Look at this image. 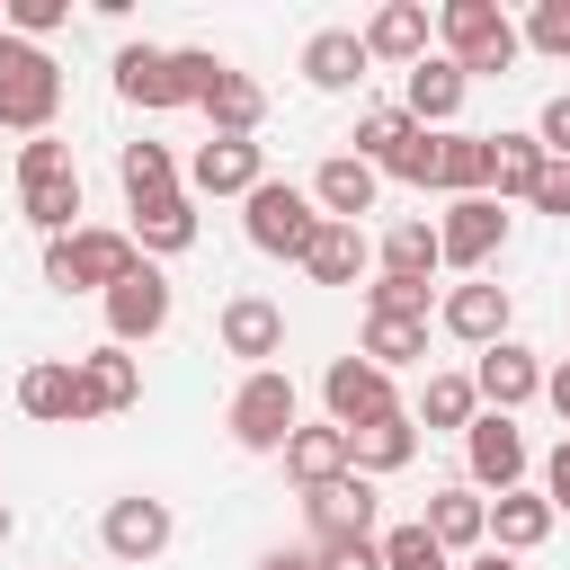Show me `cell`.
<instances>
[{
  "instance_id": "cell-1",
  "label": "cell",
  "mask_w": 570,
  "mask_h": 570,
  "mask_svg": "<svg viewBox=\"0 0 570 570\" xmlns=\"http://www.w3.org/2000/svg\"><path fill=\"white\" fill-rule=\"evenodd\" d=\"M134 267H142L134 232H107V223H80V232L45 240V285H53V294H98V303H107Z\"/></svg>"
},
{
  "instance_id": "cell-2",
  "label": "cell",
  "mask_w": 570,
  "mask_h": 570,
  "mask_svg": "<svg viewBox=\"0 0 570 570\" xmlns=\"http://www.w3.org/2000/svg\"><path fill=\"white\" fill-rule=\"evenodd\" d=\"M53 116H62V71H53V53L0 27V125L36 142V134H53Z\"/></svg>"
},
{
  "instance_id": "cell-3",
  "label": "cell",
  "mask_w": 570,
  "mask_h": 570,
  "mask_svg": "<svg viewBox=\"0 0 570 570\" xmlns=\"http://www.w3.org/2000/svg\"><path fill=\"white\" fill-rule=\"evenodd\" d=\"M436 45H445V62H463V80H481V71H508L525 53V27L499 0H445L436 9Z\"/></svg>"
},
{
  "instance_id": "cell-4",
  "label": "cell",
  "mask_w": 570,
  "mask_h": 570,
  "mask_svg": "<svg viewBox=\"0 0 570 570\" xmlns=\"http://www.w3.org/2000/svg\"><path fill=\"white\" fill-rule=\"evenodd\" d=\"M18 214H27L45 240L80 232V169H71V142L36 134V142L18 151Z\"/></svg>"
},
{
  "instance_id": "cell-5",
  "label": "cell",
  "mask_w": 570,
  "mask_h": 570,
  "mask_svg": "<svg viewBox=\"0 0 570 570\" xmlns=\"http://www.w3.org/2000/svg\"><path fill=\"white\" fill-rule=\"evenodd\" d=\"M321 205H312V187H294V178H258L249 196H240V232H249V249H267V258H294L303 267V249L321 240Z\"/></svg>"
},
{
  "instance_id": "cell-6",
  "label": "cell",
  "mask_w": 570,
  "mask_h": 570,
  "mask_svg": "<svg viewBox=\"0 0 570 570\" xmlns=\"http://www.w3.org/2000/svg\"><path fill=\"white\" fill-rule=\"evenodd\" d=\"M223 428H232V445H240V454H285V436L303 428L294 374H285V365H258V374H240V392H232Z\"/></svg>"
},
{
  "instance_id": "cell-7",
  "label": "cell",
  "mask_w": 570,
  "mask_h": 570,
  "mask_svg": "<svg viewBox=\"0 0 570 570\" xmlns=\"http://www.w3.org/2000/svg\"><path fill=\"white\" fill-rule=\"evenodd\" d=\"M436 249H445V267L481 276V267L508 249V205H499V196H454V205L436 214Z\"/></svg>"
},
{
  "instance_id": "cell-8",
  "label": "cell",
  "mask_w": 570,
  "mask_h": 570,
  "mask_svg": "<svg viewBox=\"0 0 570 570\" xmlns=\"http://www.w3.org/2000/svg\"><path fill=\"white\" fill-rule=\"evenodd\" d=\"M321 401H330V428H347V436L401 410V401H392V374H383L374 356H330V374H321Z\"/></svg>"
},
{
  "instance_id": "cell-9",
  "label": "cell",
  "mask_w": 570,
  "mask_h": 570,
  "mask_svg": "<svg viewBox=\"0 0 570 570\" xmlns=\"http://www.w3.org/2000/svg\"><path fill=\"white\" fill-rule=\"evenodd\" d=\"M463 463H472V490H499V499H508V490H525V463H534V454H525V436H517L508 410H481V419L463 428Z\"/></svg>"
},
{
  "instance_id": "cell-10",
  "label": "cell",
  "mask_w": 570,
  "mask_h": 570,
  "mask_svg": "<svg viewBox=\"0 0 570 570\" xmlns=\"http://www.w3.org/2000/svg\"><path fill=\"white\" fill-rule=\"evenodd\" d=\"M169 534H178V517H169V499H151V490L107 499V517H98V543H107L116 561H160Z\"/></svg>"
},
{
  "instance_id": "cell-11",
  "label": "cell",
  "mask_w": 570,
  "mask_h": 570,
  "mask_svg": "<svg viewBox=\"0 0 570 570\" xmlns=\"http://www.w3.org/2000/svg\"><path fill=\"white\" fill-rule=\"evenodd\" d=\"M169 312H178L169 276L142 258V267H134V276L107 294V338H116V347H142V338H160V330H169Z\"/></svg>"
},
{
  "instance_id": "cell-12",
  "label": "cell",
  "mask_w": 570,
  "mask_h": 570,
  "mask_svg": "<svg viewBox=\"0 0 570 570\" xmlns=\"http://www.w3.org/2000/svg\"><path fill=\"white\" fill-rule=\"evenodd\" d=\"M303 517H312V543H374L383 499H374L365 472H347V481H330V490H303Z\"/></svg>"
},
{
  "instance_id": "cell-13",
  "label": "cell",
  "mask_w": 570,
  "mask_h": 570,
  "mask_svg": "<svg viewBox=\"0 0 570 570\" xmlns=\"http://www.w3.org/2000/svg\"><path fill=\"white\" fill-rule=\"evenodd\" d=\"M258 178H267V160H258V142H240V134H205L196 160H187V196H249Z\"/></svg>"
},
{
  "instance_id": "cell-14",
  "label": "cell",
  "mask_w": 570,
  "mask_h": 570,
  "mask_svg": "<svg viewBox=\"0 0 570 570\" xmlns=\"http://www.w3.org/2000/svg\"><path fill=\"white\" fill-rule=\"evenodd\" d=\"M472 392L490 401V410H525L534 392H543V356L525 347V338H499V347H481V365H472Z\"/></svg>"
},
{
  "instance_id": "cell-15",
  "label": "cell",
  "mask_w": 570,
  "mask_h": 570,
  "mask_svg": "<svg viewBox=\"0 0 570 570\" xmlns=\"http://www.w3.org/2000/svg\"><path fill=\"white\" fill-rule=\"evenodd\" d=\"M214 330H223V356H240L249 374H258L267 356H285V312H276L267 294H232Z\"/></svg>"
},
{
  "instance_id": "cell-16",
  "label": "cell",
  "mask_w": 570,
  "mask_h": 570,
  "mask_svg": "<svg viewBox=\"0 0 570 570\" xmlns=\"http://www.w3.org/2000/svg\"><path fill=\"white\" fill-rule=\"evenodd\" d=\"M356 36H365V53H374V62H401V71H419V62H428V36H436V18H428L419 0H383V9H374Z\"/></svg>"
},
{
  "instance_id": "cell-17",
  "label": "cell",
  "mask_w": 570,
  "mask_h": 570,
  "mask_svg": "<svg viewBox=\"0 0 570 570\" xmlns=\"http://www.w3.org/2000/svg\"><path fill=\"white\" fill-rule=\"evenodd\" d=\"M508 312H517V303H508V285H490V276H472V285H454V294L436 303V321H445L463 347H499V338H508Z\"/></svg>"
},
{
  "instance_id": "cell-18",
  "label": "cell",
  "mask_w": 570,
  "mask_h": 570,
  "mask_svg": "<svg viewBox=\"0 0 570 570\" xmlns=\"http://www.w3.org/2000/svg\"><path fill=\"white\" fill-rule=\"evenodd\" d=\"M18 410H27V419H45V428H71V419H89L80 365H71V356H45V365H27V374H18Z\"/></svg>"
},
{
  "instance_id": "cell-19",
  "label": "cell",
  "mask_w": 570,
  "mask_h": 570,
  "mask_svg": "<svg viewBox=\"0 0 570 570\" xmlns=\"http://www.w3.org/2000/svg\"><path fill=\"white\" fill-rule=\"evenodd\" d=\"M419 525H428L445 552H463V561H472V552L490 543V499H481L472 481H445V490H428V517H419Z\"/></svg>"
},
{
  "instance_id": "cell-20",
  "label": "cell",
  "mask_w": 570,
  "mask_h": 570,
  "mask_svg": "<svg viewBox=\"0 0 570 570\" xmlns=\"http://www.w3.org/2000/svg\"><path fill=\"white\" fill-rule=\"evenodd\" d=\"M463 98H472V80H463V62H445V53H428V62L410 71V89H401L410 125H428V134H445V125L463 116Z\"/></svg>"
},
{
  "instance_id": "cell-21",
  "label": "cell",
  "mask_w": 570,
  "mask_h": 570,
  "mask_svg": "<svg viewBox=\"0 0 570 570\" xmlns=\"http://www.w3.org/2000/svg\"><path fill=\"white\" fill-rule=\"evenodd\" d=\"M374 187H383V169H374V160H356V151H330V160L312 169V205H321L330 223L374 214Z\"/></svg>"
},
{
  "instance_id": "cell-22",
  "label": "cell",
  "mask_w": 570,
  "mask_h": 570,
  "mask_svg": "<svg viewBox=\"0 0 570 570\" xmlns=\"http://www.w3.org/2000/svg\"><path fill=\"white\" fill-rule=\"evenodd\" d=\"M80 365V392H89V419H107V410H134L142 401V356L134 347H89V356H71Z\"/></svg>"
},
{
  "instance_id": "cell-23",
  "label": "cell",
  "mask_w": 570,
  "mask_h": 570,
  "mask_svg": "<svg viewBox=\"0 0 570 570\" xmlns=\"http://www.w3.org/2000/svg\"><path fill=\"white\" fill-rule=\"evenodd\" d=\"M116 98H125V107H151V116H160V107H187V98H178V62H169L160 45H125V53H116Z\"/></svg>"
},
{
  "instance_id": "cell-24",
  "label": "cell",
  "mask_w": 570,
  "mask_h": 570,
  "mask_svg": "<svg viewBox=\"0 0 570 570\" xmlns=\"http://www.w3.org/2000/svg\"><path fill=\"white\" fill-rule=\"evenodd\" d=\"M543 178H552V151H543L534 134H490V196H499V205H508V196L534 205Z\"/></svg>"
},
{
  "instance_id": "cell-25",
  "label": "cell",
  "mask_w": 570,
  "mask_h": 570,
  "mask_svg": "<svg viewBox=\"0 0 570 570\" xmlns=\"http://www.w3.org/2000/svg\"><path fill=\"white\" fill-rule=\"evenodd\" d=\"M374 267V240H365V223H321V240L303 249V276L312 285H356Z\"/></svg>"
},
{
  "instance_id": "cell-26",
  "label": "cell",
  "mask_w": 570,
  "mask_h": 570,
  "mask_svg": "<svg viewBox=\"0 0 570 570\" xmlns=\"http://www.w3.org/2000/svg\"><path fill=\"white\" fill-rule=\"evenodd\" d=\"M410 454H419V419H410V410H392V419H374V428H356V436H347V463H356L365 481L410 472Z\"/></svg>"
},
{
  "instance_id": "cell-27",
  "label": "cell",
  "mask_w": 570,
  "mask_h": 570,
  "mask_svg": "<svg viewBox=\"0 0 570 570\" xmlns=\"http://www.w3.org/2000/svg\"><path fill=\"white\" fill-rule=\"evenodd\" d=\"M285 472H294L303 490L347 481V472H356V463H347V428H330V419H321V428H294V436H285Z\"/></svg>"
},
{
  "instance_id": "cell-28",
  "label": "cell",
  "mask_w": 570,
  "mask_h": 570,
  "mask_svg": "<svg viewBox=\"0 0 570 570\" xmlns=\"http://www.w3.org/2000/svg\"><path fill=\"white\" fill-rule=\"evenodd\" d=\"M365 62H374V53H365L356 27H321V36L303 45V80H312V89H356Z\"/></svg>"
},
{
  "instance_id": "cell-29",
  "label": "cell",
  "mask_w": 570,
  "mask_h": 570,
  "mask_svg": "<svg viewBox=\"0 0 570 570\" xmlns=\"http://www.w3.org/2000/svg\"><path fill=\"white\" fill-rule=\"evenodd\" d=\"M116 178H125V205H160V196H187V178H178L169 142H125V151H116Z\"/></svg>"
},
{
  "instance_id": "cell-30",
  "label": "cell",
  "mask_w": 570,
  "mask_h": 570,
  "mask_svg": "<svg viewBox=\"0 0 570 570\" xmlns=\"http://www.w3.org/2000/svg\"><path fill=\"white\" fill-rule=\"evenodd\" d=\"M134 249H142V258H178V249H196V196L134 205Z\"/></svg>"
},
{
  "instance_id": "cell-31",
  "label": "cell",
  "mask_w": 570,
  "mask_h": 570,
  "mask_svg": "<svg viewBox=\"0 0 570 570\" xmlns=\"http://www.w3.org/2000/svg\"><path fill=\"white\" fill-rule=\"evenodd\" d=\"M552 525H561V517H552L543 490H508V499H490V543H499V552H534Z\"/></svg>"
},
{
  "instance_id": "cell-32",
  "label": "cell",
  "mask_w": 570,
  "mask_h": 570,
  "mask_svg": "<svg viewBox=\"0 0 570 570\" xmlns=\"http://www.w3.org/2000/svg\"><path fill=\"white\" fill-rule=\"evenodd\" d=\"M205 125H214V134L258 142V125H267V89H258L249 71H223V80H214V98H205Z\"/></svg>"
},
{
  "instance_id": "cell-33",
  "label": "cell",
  "mask_w": 570,
  "mask_h": 570,
  "mask_svg": "<svg viewBox=\"0 0 570 570\" xmlns=\"http://www.w3.org/2000/svg\"><path fill=\"white\" fill-rule=\"evenodd\" d=\"M436 142H445V151H436V187H445V196H490V134L445 125Z\"/></svg>"
},
{
  "instance_id": "cell-34",
  "label": "cell",
  "mask_w": 570,
  "mask_h": 570,
  "mask_svg": "<svg viewBox=\"0 0 570 570\" xmlns=\"http://www.w3.org/2000/svg\"><path fill=\"white\" fill-rule=\"evenodd\" d=\"M445 267V249H436V223H392L383 240H374V276H436Z\"/></svg>"
},
{
  "instance_id": "cell-35",
  "label": "cell",
  "mask_w": 570,
  "mask_h": 570,
  "mask_svg": "<svg viewBox=\"0 0 570 570\" xmlns=\"http://www.w3.org/2000/svg\"><path fill=\"white\" fill-rule=\"evenodd\" d=\"M410 419H419V428H454V436H463V428L481 419L472 374H428V383H419V401H410Z\"/></svg>"
},
{
  "instance_id": "cell-36",
  "label": "cell",
  "mask_w": 570,
  "mask_h": 570,
  "mask_svg": "<svg viewBox=\"0 0 570 570\" xmlns=\"http://www.w3.org/2000/svg\"><path fill=\"white\" fill-rule=\"evenodd\" d=\"M356 356H374L383 374H392V365H419V356H428V321H392V312H365V347H356Z\"/></svg>"
},
{
  "instance_id": "cell-37",
  "label": "cell",
  "mask_w": 570,
  "mask_h": 570,
  "mask_svg": "<svg viewBox=\"0 0 570 570\" xmlns=\"http://www.w3.org/2000/svg\"><path fill=\"white\" fill-rule=\"evenodd\" d=\"M401 142H410V107H365V116H356V160L383 169Z\"/></svg>"
},
{
  "instance_id": "cell-38",
  "label": "cell",
  "mask_w": 570,
  "mask_h": 570,
  "mask_svg": "<svg viewBox=\"0 0 570 570\" xmlns=\"http://www.w3.org/2000/svg\"><path fill=\"white\" fill-rule=\"evenodd\" d=\"M383 570H454V552H445L428 525H392V534H383Z\"/></svg>"
},
{
  "instance_id": "cell-39",
  "label": "cell",
  "mask_w": 570,
  "mask_h": 570,
  "mask_svg": "<svg viewBox=\"0 0 570 570\" xmlns=\"http://www.w3.org/2000/svg\"><path fill=\"white\" fill-rule=\"evenodd\" d=\"M436 151H445V142H436L428 125H410V142L383 160V178H401V187H436Z\"/></svg>"
},
{
  "instance_id": "cell-40",
  "label": "cell",
  "mask_w": 570,
  "mask_h": 570,
  "mask_svg": "<svg viewBox=\"0 0 570 570\" xmlns=\"http://www.w3.org/2000/svg\"><path fill=\"white\" fill-rule=\"evenodd\" d=\"M525 53L570 62V0H534V9H525Z\"/></svg>"
},
{
  "instance_id": "cell-41",
  "label": "cell",
  "mask_w": 570,
  "mask_h": 570,
  "mask_svg": "<svg viewBox=\"0 0 570 570\" xmlns=\"http://www.w3.org/2000/svg\"><path fill=\"white\" fill-rule=\"evenodd\" d=\"M169 62H178V98H187V107H205V98H214V80L232 71V62H223V53H205V45H178Z\"/></svg>"
},
{
  "instance_id": "cell-42",
  "label": "cell",
  "mask_w": 570,
  "mask_h": 570,
  "mask_svg": "<svg viewBox=\"0 0 570 570\" xmlns=\"http://www.w3.org/2000/svg\"><path fill=\"white\" fill-rule=\"evenodd\" d=\"M365 312H392V321H428V285H419V276H374V285H365Z\"/></svg>"
},
{
  "instance_id": "cell-43",
  "label": "cell",
  "mask_w": 570,
  "mask_h": 570,
  "mask_svg": "<svg viewBox=\"0 0 570 570\" xmlns=\"http://www.w3.org/2000/svg\"><path fill=\"white\" fill-rule=\"evenodd\" d=\"M62 18H71V0H9V36H27V45H45Z\"/></svg>"
},
{
  "instance_id": "cell-44",
  "label": "cell",
  "mask_w": 570,
  "mask_h": 570,
  "mask_svg": "<svg viewBox=\"0 0 570 570\" xmlns=\"http://www.w3.org/2000/svg\"><path fill=\"white\" fill-rule=\"evenodd\" d=\"M534 142H543L552 160H570V89H561V98H543V116H534Z\"/></svg>"
},
{
  "instance_id": "cell-45",
  "label": "cell",
  "mask_w": 570,
  "mask_h": 570,
  "mask_svg": "<svg viewBox=\"0 0 570 570\" xmlns=\"http://www.w3.org/2000/svg\"><path fill=\"white\" fill-rule=\"evenodd\" d=\"M321 570H383V534L374 543H321Z\"/></svg>"
},
{
  "instance_id": "cell-46",
  "label": "cell",
  "mask_w": 570,
  "mask_h": 570,
  "mask_svg": "<svg viewBox=\"0 0 570 570\" xmlns=\"http://www.w3.org/2000/svg\"><path fill=\"white\" fill-rule=\"evenodd\" d=\"M543 499H552V517H570V436H561L552 463H543Z\"/></svg>"
},
{
  "instance_id": "cell-47",
  "label": "cell",
  "mask_w": 570,
  "mask_h": 570,
  "mask_svg": "<svg viewBox=\"0 0 570 570\" xmlns=\"http://www.w3.org/2000/svg\"><path fill=\"white\" fill-rule=\"evenodd\" d=\"M534 214H561L570 223V160H552V178L534 187Z\"/></svg>"
},
{
  "instance_id": "cell-48",
  "label": "cell",
  "mask_w": 570,
  "mask_h": 570,
  "mask_svg": "<svg viewBox=\"0 0 570 570\" xmlns=\"http://www.w3.org/2000/svg\"><path fill=\"white\" fill-rule=\"evenodd\" d=\"M258 570H321V543H294V552H267Z\"/></svg>"
},
{
  "instance_id": "cell-49",
  "label": "cell",
  "mask_w": 570,
  "mask_h": 570,
  "mask_svg": "<svg viewBox=\"0 0 570 570\" xmlns=\"http://www.w3.org/2000/svg\"><path fill=\"white\" fill-rule=\"evenodd\" d=\"M543 401H552V410H561V428H570V356L543 374Z\"/></svg>"
},
{
  "instance_id": "cell-50",
  "label": "cell",
  "mask_w": 570,
  "mask_h": 570,
  "mask_svg": "<svg viewBox=\"0 0 570 570\" xmlns=\"http://www.w3.org/2000/svg\"><path fill=\"white\" fill-rule=\"evenodd\" d=\"M454 570H517V552H499V543H481L472 561H454Z\"/></svg>"
},
{
  "instance_id": "cell-51",
  "label": "cell",
  "mask_w": 570,
  "mask_h": 570,
  "mask_svg": "<svg viewBox=\"0 0 570 570\" xmlns=\"http://www.w3.org/2000/svg\"><path fill=\"white\" fill-rule=\"evenodd\" d=\"M9 525H18V517H9V499H0V543H9Z\"/></svg>"
}]
</instances>
